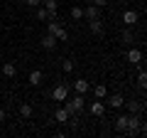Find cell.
<instances>
[{
	"mask_svg": "<svg viewBox=\"0 0 147 138\" xmlns=\"http://www.w3.org/2000/svg\"><path fill=\"white\" fill-rule=\"evenodd\" d=\"M125 59H127L130 64H140V62H142V52L132 47V49H127V57H125Z\"/></svg>",
	"mask_w": 147,
	"mask_h": 138,
	"instance_id": "11",
	"label": "cell"
},
{
	"mask_svg": "<svg viewBox=\"0 0 147 138\" xmlns=\"http://www.w3.org/2000/svg\"><path fill=\"white\" fill-rule=\"evenodd\" d=\"M84 17H86V20H96V17H100V8L86 5V8H84Z\"/></svg>",
	"mask_w": 147,
	"mask_h": 138,
	"instance_id": "9",
	"label": "cell"
},
{
	"mask_svg": "<svg viewBox=\"0 0 147 138\" xmlns=\"http://www.w3.org/2000/svg\"><path fill=\"white\" fill-rule=\"evenodd\" d=\"M140 126H142V118H140V113H127V131L125 133H140Z\"/></svg>",
	"mask_w": 147,
	"mask_h": 138,
	"instance_id": "3",
	"label": "cell"
},
{
	"mask_svg": "<svg viewBox=\"0 0 147 138\" xmlns=\"http://www.w3.org/2000/svg\"><path fill=\"white\" fill-rule=\"evenodd\" d=\"M37 17H39V20H57V10H49V8L39 5L37 8Z\"/></svg>",
	"mask_w": 147,
	"mask_h": 138,
	"instance_id": "6",
	"label": "cell"
},
{
	"mask_svg": "<svg viewBox=\"0 0 147 138\" xmlns=\"http://www.w3.org/2000/svg\"><path fill=\"white\" fill-rule=\"evenodd\" d=\"M42 5H44V8H49V10H57L59 3H57V0H42Z\"/></svg>",
	"mask_w": 147,
	"mask_h": 138,
	"instance_id": "24",
	"label": "cell"
},
{
	"mask_svg": "<svg viewBox=\"0 0 147 138\" xmlns=\"http://www.w3.org/2000/svg\"><path fill=\"white\" fill-rule=\"evenodd\" d=\"M137 84H140V89L147 91V72H142V69H140V74H137Z\"/></svg>",
	"mask_w": 147,
	"mask_h": 138,
	"instance_id": "21",
	"label": "cell"
},
{
	"mask_svg": "<svg viewBox=\"0 0 147 138\" xmlns=\"http://www.w3.org/2000/svg\"><path fill=\"white\" fill-rule=\"evenodd\" d=\"M140 131H142V133H145V136H147V121H145V123H142V126H140Z\"/></svg>",
	"mask_w": 147,
	"mask_h": 138,
	"instance_id": "28",
	"label": "cell"
},
{
	"mask_svg": "<svg viewBox=\"0 0 147 138\" xmlns=\"http://www.w3.org/2000/svg\"><path fill=\"white\" fill-rule=\"evenodd\" d=\"M54 118H57L59 123H66L69 118H71V113H69V109H57V113H54Z\"/></svg>",
	"mask_w": 147,
	"mask_h": 138,
	"instance_id": "17",
	"label": "cell"
},
{
	"mask_svg": "<svg viewBox=\"0 0 147 138\" xmlns=\"http://www.w3.org/2000/svg\"><path fill=\"white\" fill-rule=\"evenodd\" d=\"M91 113H93V116H103L105 113V104L103 101H93V104H91Z\"/></svg>",
	"mask_w": 147,
	"mask_h": 138,
	"instance_id": "16",
	"label": "cell"
},
{
	"mask_svg": "<svg viewBox=\"0 0 147 138\" xmlns=\"http://www.w3.org/2000/svg\"><path fill=\"white\" fill-rule=\"evenodd\" d=\"M93 94H96V99H105V96H108V89H105V84L93 86Z\"/></svg>",
	"mask_w": 147,
	"mask_h": 138,
	"instance_id": "20",
	"label": "cell"
},
{
	"mask_svg": "<svg viewBox=\"0 0 147 138\" xmlns=\"http://www.w3.org/2000/svg\"><path fill=\"white\" fill-rule=\"evenodd\" d=\"M64 109H69V113L76 116V113L84 109V94H76V96H71V99H66L64 101Z\"/></svg>",
	"mask_w": 147,
	"mask_h": 138,
	"instance_id": "1",
	"label": "cell"
},
{
	"mask_svg": "<svg viewBox=\"0 0 147 138\" xmlns=\"http://www.w3.org/2000/svg\"><path fill=\"white\" fill-rule=\"evenodd\" d=\"M32 113H34L32 104H22V106H20V116H22V118H32Z\"/></svg>",
	"mask_w": 147,
	"mask_h": 138,
	"instance_id": "19",
	"label": "cell"
},
{
	"mask_svg": "<svg viewBox=\"0 0 147 138\" xmlns=\"http://www.w3.org/2000/svg\"><path fill=\"white\" fill-rule=\"evenodd\" d=\"M52 99H54V101H61V104H64V101L69 99V86H66V84H57V86L52 89Z\"/></svg>",
	"mask_w": 147,
	"mask_h": 138,
	"instance_id": "4",
	"label": "cell"
},
{
	"mask_svg": "<svg viewBox=\"0 0 147 138\" xmlns=\"http://www.w3.org/2000/svg\"><path fill=\"white\" fill-rule=\"evenodd\" d=\"M47 32H52L54 37L59 40V42H66V37H69V32L64 30V27L59 25V22H54V20H52V22H49V25H47Z\"/></svg>",
	"mask_w": 147,
	"mask_h": 138,
	"instance_id": "2",
	"label": "cell"
},
{
	"mask_svg": "<svg viewBox=\"0 0 147 138\" xmlns=\"http://www.w3.org/2000/svg\"><path fill=\"white\" fill-rule=\"evenodd\" d=\"M120 40H123L125 44H132V40H135V37H132L130 30H123V32H120Z\"/></svg>",
	"mask_w": 147,
	"mask_h": 138,
	"instance_id": "22",
	"label": "cell"
},
{
	"mask_svg": "<svg viewBox=\"0 0 147 138\" xmlns=\"http://www.w3.org/2000/svg\"><path fill=\"white\" fill-rule=\"evenodd\" d=\"M105 101H108L110 109H123L125 106V99H123V94H108L105 96Z\"/></svg>",
	"mask_w": 147,
	"mask_h": 138,
	"instance_id": "5",
	"label": "cell"
},
{
	"mask_svg": "<svg viewBox=\"0 0 147 138\" xmlns=\"http://www.w3.org/2000/svg\"><path fill=\"white\" fill-rule=\"evenodd\" d=\"M0 72H3V77H7V79H12V77L17 74V67L12 62H5L3 64V69H0Z\"/></svg>",
	"mask_w": 147,
	"mask_h": 138,
	"instance_id": "12",
	"label": "cell"
},
{
	"mask_svg": "<svg viewBox=\"0 0 147 138\" xmlns=\"http://www.w3.org/2000/svg\"><path fill=\"white\" fill-rule=\"evenodd\" d=\"M25 5H30V8H39V5H42V0H25Z\"/></svg>",
	"mask_w": 147,
	"mask_h": 138,
	"instance_id": "26",
	"label": "cell"
},
{
	"mask_svg": "<svg viewBox=\"0 0 147 138\" xmlns=\"http://www.w3.org/2000/svg\"><path fill=\"white\" fill-rule=\"evenodd\" d=\"M57 42H59V40L54 37L52 32H47V35L42 37V47H44V49H54V47H57Z\"/></svg>",
	"mask_w": 147,
	"mask_h": 138,
	"instance_id": "10",
	"label": "cell"
},
{
	"mask_svg": "<svg viewBox=\"0 0 147 138\" xmlns=\"http://www.w3.org/2000/svg\"><path fill=\"white\" fill-rule=\"evenodd\" d=\"M88 30L93 32V35H103V22H100V17H96V20L88 22Z\"/></svg>",
	"mask_w": 147,
	"mask_h": 138,
	"instance_id": "15",
	"label": "cell"
},
{
	"mask_svg": "<svg viewBox=\"0 0 147 138\" xmlns=\"http://www.w3.org/2000/svg\"><path fill=\"white\" fill-rule=\"evenodd\" d=\"M91 5H96V8H105V5H108V0H93Z\"/></svg>",
	"mask_w": 147,
	"mask_h": 138,
	"instance_id": "27",
	"label": "cell"
},
{
	"mask_svg": "<svg viewBox=\"0 0 147 138\" xmlns=\"http://www.w3.org/2000/svg\"><path fill=\"white\" fill-rule=\"evenodd\" d=\"M115 131H120V133L127 131V113H120V116L115 118Z\"/></svg>",
	"mask_w": 147,
	"mask_h": 138,
	"instance_id": "13",
	"label": "cell"
},
{
	"mask_svg": "<svg viewBox=\"0 0 147 138\" xmlns=\"http://www.w3.org/2000/svg\"><path fill=\"white\" fill-rule=\"evenodd\" d=\"M137 20H140V15H137L135 10H125V12H123V22H125L127 27H132Z\"/></svg>",
	"mask_w": 147,
	"mask_h": 138,
	"instance_id": "8",
	"label": "cell"
},
{
	"mask_svg": "<svg viewBox=\"0 0 147 138\" xmlns=\"http://www.w3.org/2000/svg\"><path fill=\"white\" fill-rule=\"evenodd\" d=\"M27 81H30L32 86H39L44 81V72H39V69H34V72H30V77H27Z\"/></svg>",
	"mask_w": 147,
	"mask_h": 138,
	"instance_id": "7",
	"label": "cell"
},
{
	"mask_svg": "<svg viewBox=\"0 0 147 138\" xmlns=\"http://www.w3.org/2000/svg\"><path fill=\"white\" fill-rule=\"evenodd\" d=\"M61 67H64V72H66V74H69V72H74V62H71V59H64Z\"/></svg>",
	"mask_w": 147,
	"mask_h": 138,
	"instance_id": "25",
	"label": "cell"
},
{
	"mask_svg": "<svg viewBox=\"0 0 147 138\" xmlns=\"http://www.w3.org/2000/svg\"><path fill=\"white\" fill-rule=\"evenodd\" d=\"M5 121V109H0V123Z\"/></svg>",
	"mask_w": 147,
	"mask_h": 138,
	"instance_id": "29",
	"label": "cell"
},
{
	"mask_svg": "<svg viewBox=\"0 0 147 138\" xmlns=\"http://www.w3.org/2000/svg\"><path fill=\"white\" fill-rule=\"evenodd\" d=\"M125 106L130 113H142V104L140 101H125Z\"/></svg>",
	"mask_w": 147,
	"mask_h": 138,
	"instance_id": "18",
	"label": "cell"
},
{
	"mask_svg": "<svg viewBox=\"0 0 147 138\" xmlns=\"http://www.w3.org/2000/svg\"><path fill=\"white\" fill-rule=\"evenodd\" d=\"M74 89H76V94H86V91L91 89V84L86 79H76V81H74Z\"/></svg>",
	"mask_w": 147,
	"mask_h": 138,
	"instance_id": "14",
	"label": "cell"
},
{
	"mask_svg": "<svg viewBox=\"0 0 147 138\" xmlns=\"http://www.w3.org/2000/svg\"><path fill=\"white\" fill-rule=\"evenodd\" d=\"M71 17L74 20H84V8H79V5L71 8Z\"/></svg>",
	"mask_w": 147,
	"mask_h": 138,
	"instance_id": "23",
	"label": "cell"
}]
</instances>
